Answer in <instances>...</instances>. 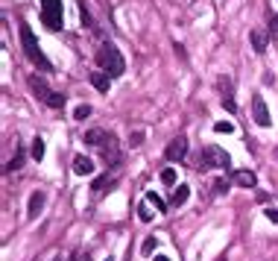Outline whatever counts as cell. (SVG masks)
<instances>
[{
    "instance_id": "obj_1",
    "label": "cell",
    "mask_w": 278,
    "mask_h": 261,
    "mask_svg": "<svg viewBox=\"0 0 278 261\" xmlns=\"http://www.w3.org/2000/svg\"><path fill=\"white\" fill-rule=\"evenodd\" d=\"M21 44H23L26 59L33 62L35 68H41V71H50V68H53L50 59L44 56V50H41V44H38V38H35V33H33V27L30 24H21Z\"/></svg>"
},
{
    "instance_id": "obj_2",
    "label": "cell",
    "mask_w": 278,
    "mask_h": 261,
    "mask_svg": "<svg viewBox=\"0 0 278 261\" xmlns=\"http://www.w3.org/2000/svg\"><path fill=\"white\" fill-rule=\"evenodd\" d=\"M26 83H30V91H33V94L38 97V100H41V103H47L50 109H65V103H68V97L62 94V91H53V88L47 85V80H44V76H38V73H33V76H30Z\"/></svg>"
},
{
    "instance_id": "obj_3",
    "label": "cell",
    "mask_w": 278,
    "mask_h": 261,
    "mask_svg": "<svg viewBox=\"0 0 278 261\" xmlns=\"http://www.w3.org/2000/svg\"><path fill=\"white\" fill-rule=\"evenodd\" d=\"M97 65H100L108 76H120V73L126 71V62H123L120 50H117L112 41L100 44V50H97Z\"/></svg>"
},
{
    "instance_id": "obj_4",
    "label": "cell",
    "mask_w": 278,
    "mask_h": 261,
    "mask_svg": "<svg viewBox=\"0 0 278 261\" xmlns=\"http://www.w3.org/2000/svg\"><path fill=\"white\" fill-rule=\"evenodd\" d=\"M41 21H44L47 30H62V21H65V9H62V0H41Z\"/></svg>"
},
{
    "instance_id": "obj_5",
    "label": "cell",
    "mask_w": 278,
    "mask_h": 261,
    "mask_svg": "<svg viewBox=\"0 0 278 261\" xmlns=\"http://www.w3.org/2000/svg\"><path fill=\"white\" fill-rule=\"evenodd\" d=\"M199 167H202V170H205V167H223V170H229V167H232V159H229V153L220 150L217 144H208V147L202 150V155H199Z\"/></svg>"
},
{
    "instance_id": "obj_6",
    "label": "cell",
    "mask_w": 278,
    "mask_h": 261,
    "mask_svg": "<svg viewBox=\"0 0 278 261\" xmlns=\"http://www.w3.org/2000/svg\"><path fill=\"white\" fill-rule=\"evenodd\" d=\"M252 115H255V123L258 126H269L272 123V118H269V109H267V100L261 94L252 97Z\"/></svg>"
},
{
    "instance_id": "obj_7",
    "label": "cell",
    "mask_w": 278,
    "mask_h": 261,
    "mask_svg": "<svg viewBox=\"0 0 278 261\" xmlns=\"http://www.w3.org/2000/svg\"><path fill=\"white\" fill-rule=\"evenodd\" d=\"M164 155H167L170 162H182V159L187 155V138H185V135H179V138H173V141L167 144Z\"/></svg>"
},
{
    "instance_id": "obj_8",
    "label": "cell",
    "mask_w": 278,
    "mask_h": 261,
    "mask_svg": "<svg viewBox=\"0 0 278 261\" xmlns=\"http://www.w3.org/2000/svg\"><path fill=\"white\" fill-rule=\"evenodd\" d=\"M82 141H85V144H91V147H100V150H103L105 144L112 141V132H105V129H88Z\"/></svg>"
},
{
    "instance_id": "obj_9",
    "label": "cell",
    "mask_w": 278,
    "mask_h": 261,
    "mask_svg": "<svg viewBox=\"0 0 278 261\" xmlns=\"http://www.w3.org/2000/svg\"><path fill=\"white\" fill-rule=\"evenodd\" d=\"M41 208H44V191H33L30 194V202H26V217L35 220L41 214Z\"/></svg>"
},
{
    "instance_id": "obj_10",
    "label": "cell",
    "mask_w": 278,
    "mask_h": 261,
    "mask_svg": "<svg viewBox=\"0 0 278 261\" xmlns=\"http://www.w3.org/2000/svg\"><path fill=\"white\" fill-rule=\"evenodd\" d=\"M249 41H252V50L261 56V53H267L269 33H267V30H252V33H249Z\"/></svg>"
},
{
    "instance_id": "obj_11",
    "label": "cell",
    "mask_w": 278,
    "mask_h": 261,
    "mask_svg": "<svg viewBox=\"0 0 278 261\" xmlns=\"http://www.w3.org/2000/svg\"><path fill=\"white\" fill-rule=\"evenodd\" d=\"M103 159H105V165L108 167H115L117 162H120V150H117V138L112 135V141L103 147Z\"/></svg>"
},
{
    "instance_id": "obj_12",
    "label": "cell",
    "mask_w": 278,
    "mask_h": 261,
    "mask_svg": "<svg viewBox=\"0 0 278 261\" xmlns=\"http://www.w3.org/2000/svg\"><path fill=\"white\" fill-rule=\"evenodd\" d=\"M73 173H76V176H91L94 173V162L91 159H85V155H76V159H73Z\"/></svg>"
},
{
    "instance_id": "obj_13",
    "label": "cell",
    "mask_w": 278,
    "mask_h": 261,
    "mask_svg": "<svg viewBox=\"0 0 278 261\" xmlns=\"http://www.w3.org/2000/svg\"><path fill=\"white\" fill-rule=\"evenodd\" d=\"M234 182H237L240 188H255V185H258V176L252 173V170H237V173H234Z\"/></svg>"
},
{
    "instance_id": "obj_14",
    "label": "cell",
    "mask_w": 278,
    "mask_h": 261,
    "mask_svg": "<svg viewBox=\"0 0 278 261\" xmlns=\"http://www.w3.org/2000/svg\"><path fill=\"white\" fill-rule=\"evenodd\" d=\"M91 85L97 91H108V88H112V76L105 71H97V73H91Z\"/></svg>"
},
{
    "instance_id": "obj_15",
    "label": "cell",
    "mask_w": 278,
    "mask_h": 261,
    "mask_svg": "<svg viewBox=\"0 0 278 261\" xmlns=\"http://www.w3.org/2000/svg\"><path fill=\"white\" fill-rule=\"evenodd\" d=\"M187 197H190V188H187V185H179V188L173 191V197H170V205L182 208V205L187 202Z\"/></svg>"
},
{
    "instance_id": "obj_16",
    "label": "cell",
    "mask_w": 278,
    "mask_h": 261,
    "mask_svg": "<svg viewBox=\"0 0 278 261\" xmlns=\"http://www.w3.org/2000/svg\"><path fill=\"white\" fill-rule=\"evenodd\" d=\"M115 182H117V176H108V173H105V176L94 179L91 191H97V194H103V191H105V188H112V185H115Z\"/></svg>"
},
{
    "instance_id": "obj_17",
    "label": "cell",
    "mask_w": 278,
    "mask_h": 261,
    "mask_svg": "<svg viewBox=\"0 0 278 261\" xmlns=\"http://www.w3.org/2000/svg\"><path fill=\"white\" fill-rule=\"evenodd\" d=\"M33 159H35V162H41V159H44V138H38V135L33 138Z\"/></svg>"
},
{
    "instance_id": "obj_18",
    "label": "cell",
    "mask_w": 278,
    "mask_h": 261,
    "mask_svg": "<svg viewBox=\"0 0 278 261\" xmlns=\"http://www.w3.org/2000/svg\"><path fill=\"white\" fill-rule=\"evenodd\" d=\"M147 202H152V205H155L158 212H167V202H164L161 197L155 194V191H147Z\"/></svg>"
},
{
    "instance_id": "obj_19",
    "label": "cell",
    "mask_w": 278,
    "mask_h": 261,
    "mask_svg": "<svg viewBox=\"0 0 278 261\" xmlns=\"http://www.w3.org/2000/svg\"><path fill=\"white\" fill-rule=\"evenodd\" d=\"M155 247H158V238L152 235V238H147V241L141 244V252H144V255H152V252H155Z\"/></svg>"
},
{
    "instance_id": "obj_20",
    "label": "cell",
    "mask_w": 278,
    "mask_h": 261,
    "mask_svg": "<svg viewBox=\"0 0 278 261\" xmlns=\"http://www.w3.org/2000/svg\"><path fill=\"white\" fill-rule=\"evenodd\" d=\"M138 217H141V220H144V223H150V220H152L150 202H141V205H138Z\"/></svg>"
},
{
    "instance_id": "obj_21",
    "label": "cell",
    "mask_w": 278,
    "mask_h": 261,
    "mask_svg": "<svg viewBox=\"0 0 278 261\" xmlns=\"http://www.w3.org/2000/svg\"><path fill=\"white\" fill-rule=\"evenodd\" d=\"M88 115H91V106H88V103H82V106L73 109V118H76V120H85Z\"/></svg>"
},
{
    "instance_id": "obj_22",
    "label": "cell",
    "mask_w": 278,
    "mask_h": 261,
    "mask_svg": "<svg viewBox=\"0 0 278 261\" xmlns=\"http://www.w3.org/2000/svg\"><path fill=\"white\" fill-rule=\"evenodd\" d=\"M161 182H164V185H173V182H176V170H173V167H164V170H161Z\"/></svg>"
},
{
    "instance_id": "obj_23",
    "label": "cell",
    "mask_w": 278,
    "mask_h": 261,
    "mask_svg": "<svg viewBox=\"0 0 278 261\" xmlns=\"http://www.w3.org/2000/svg\"><path fill=\"white\" fill-rule=\"evenodd\" d=\"M214 132H234V123H229V120H220V123H214Z\"/></svg>"
},
{
    "instance_id": "obj_24",
    "label": "cell",
    "mask_w": 278,
    "mask_h": 261,
    "mask_svg": "<svg viewBox=\"0 0 278 261\" xmlns=\"http://www.w3.org/2000/svg\"><path fill=\"white\" fill-rule=\"evenodd\" d=\"M229 191V179H217L214 182V194H226Z\"/></svg>"
},
{
    "instance_id": "obj_25",
    "label": "cell",
    "mask_w": 278,
    "mask_h": 261,
    "mask_svg": "<svg viewBox=\"0 0 278 261\" xmlns=\"http://www.w3.org/2000/svg\"><path fill=\"white\" fill-rule=\"evenodd\" d=\"M223 109H226V112H237V103L232 100V94H226V97H223Z\"/></svg>"
},
{
    "instance_id": "obj_26",
    "label": "cell",
    "mask_w": 278,
    "mask_h": 261,
    "mask_svg": "<svg viewBox=\"0 0 278 261\" xmlns=\"http://www.w3.org/2000/svg\"><path fill=\"white\" fill-rule=\"evenodd\" d=\"M21 162H23V155L18 153V155H15V159H12V162H9V165L3 167V170H6V173H9V170H18V167H21Z\"/></svg>"
},
{
    "instance_id": "obj_27",
    "label": "cell",
    "mask_w": 278,
    "mask_h": 261,
    "mask_svg": "<svg viewBox=\"0 0 278 261\" xmlns=\"http://www.w3.org/2000/svg\"><path fill=\"white\" fill-rule=\"evenodd\" d=\"M141 141H144V132L141 129H135L132 135H129V144H132V147H141Z\"/></svg>"
},
{
    "instance_id": "obj_28",
    "label": "cell",
    "mask_w": 278,
    "mask_h": 261,
    "mask_svg": "<svg viewBox=\"0 0 278 261\" xmlns=\"http://www.w3.org/2000/svg\"><path fill=\"white\" fill-rule=\"evenodd\" d=\"M269 36H278V15H272L269 18V30H267Z\"/></svg>"
},
{
    "instance_id": "obj_29",
    "label": "cell",
    "mask_w": 278,
    "mask_h": 261,
    "mask_svg": "<svg viewBox=\"0 0 278 261\" xmlns=\"http://www.w3.org/2000/svg\"><path fill=\"white\" fill-rule=\"evenodd\" d=\"M264 214H267V220H269V223H278V208H267Z\"/></svg>"
},
{
    "instance_id": "obj_30",
    "label": "cell",
    "mask_w": 278,
    "mask_h": 261,
    "mask_svg": "<svg viewBox=\"0 0 278 261\" xmlns=\"http://www.w3.org/2000/svg\"><path fill=\"white\" fill-rule=\"evenodd\" d=\"M155 261H173V258H167V255H155Z\"/></svg>"
},
{
    "instance_id": "obj_31",
    "label": "cell",
    "mask_w": 278,
    "mask_h": 261,
    "mask_svg": "<svg viewBox=\"0 0 278 261\" xmlns=\"http://www.w3.org/2000/svg\"><path fill=\"white\" fill-rule=\"evenodd\" d=\"M53 261H62V255H56V258H53Z\"/></svg>"
},
{
    "instance_id": "obj_32",
    "label": "cell",
    "mask_w": 278,
    "mask_h": 261,
    "mask_svg": "<svg viewBox=\"0 0 278 261\" xmlns=\"http://www.w3.org/2000/svg\"><path fill=\"white\" fill-rule=\"evenodd\" d=\"M105 261H115V258H112V255H108V258H105Z\"/></svg>"
},
{
    "instance_id": "obj_33",
    "label": "cell",
    "mask_w": 278,
    "mask_h": 261,
    "mask_svg": "<svg viewBox=\"0 0 278 261\" xmlns=\"http://www.w3.org/2000/svg\"><path fill=\"white\" fill-rule=\"evenodd\" d=\"M217 261H226V258H217Z\"/></svg>"
}]
</instances>
